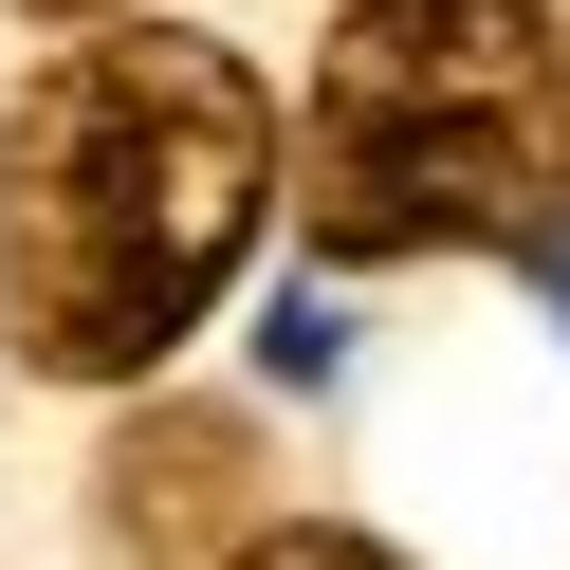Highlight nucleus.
<instances>
[{
  "label": "nucleus",
  "mask_w": 570,
  "mask_h": 570,
  "mask_svg": "<svg viewBox=\"0 0 570 570\" xmlns=\"http://www.w3.org/2000/svg\"><path fill=\"white\" fill-rule=\"evenodd\" d=\"M276 222V92L222 38H75L0 129V332L38 386H148Z\"/></svg>",
  "instance_id": "obj_1"
},
{
  "label": "nucleus",
  "mask_w": 570,
  "mask_h": 570,
  "mask_svg": "<svg viewBox=\"0 0 570 570\" xmlns=\"http://www.w3.org/2000/svg\"><path fill=\"white\" fill-rule=\"evenodd\" d=\"M570 222L552 0H350L313 56V239L332 258H533Z\"/></svg>",
  "instance_id": "obj_2"
},
{
  "label": "nucleus",
  "mask_w": 570,
  "mask_h": 570,
  "mask_svg": "<svg viewBox=\"0 0 570 570\" xmlns=\"http://www.w3.org/2000/svg\"><path fill=\"white\" fill-rule=\"evenodd\" d=\"M239 570H405V552H368V533H258Z\"/></svg>",
  "instance_id": "obj_3"
},
{
  "label": "nucleus",
  "mask_w": 570,
  "mask_h": 570,
  "mask_svg": "<svg viewBox=\"0 0 570 570\" xmlns=\"http://www.w3.org/2000/svg\"><path fill=\"white\" fill-rule=\"evenodd\" d=\"M19 19H56V38H92V19H111V0H19Z\"/></svg>",
  "instance_id": "obj_4"
}]
</instances>
